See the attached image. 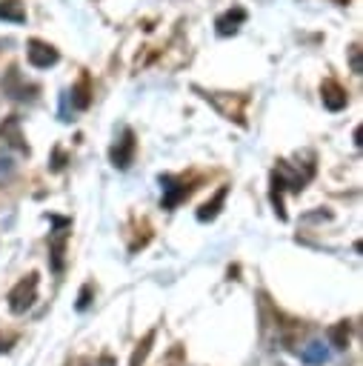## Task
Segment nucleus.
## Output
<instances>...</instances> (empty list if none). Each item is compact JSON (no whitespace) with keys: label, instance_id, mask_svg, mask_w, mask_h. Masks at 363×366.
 Wrapping results in <instances>:
<instances>
[{"label":"nucleus","instance_id":"1","mask_svg":"<svg viewBox=\"0 0 363 366\" xmlns=\"http://www.w3.org/2000/svg\"><path fill=\"white\" fill-rule=\"evenodd\" d=\"M309 177H312V174H300V169H294L292 163L277 160V169L272 172V189H269V197H272L274 214H277L280 220H286V212H283V189L300 192V189H303V183H306Z\"/></svg>","mask_w":363,"mask_h":366},{"label":"nucleus","instance_id":"2","mask_svg":"<svg viewBox=\"0 0 363 366\" xmlns=\"http://www.w3.org/2000/svg\"><path fill=\"white\" fill-rule=\"evenodd\" d=\"M37 300V272H29L23 280H17V286L9 292V309L14 315H23L31 303Z\"/></svg>","mask_w":363,"mask_h":366},{"label":"nucleus","instance_id":"3","mask_svg":"<svg viewBox=\"0 0 363 366\" xmlns=\"http://www.w3.org/2000/svg\"><path fill=\"white\" fill-rule=\"evenodd\" d=\"M134 152H137V140H134V132L126 126V129H120V137L111 143L109 160H111L114 169H129L131 160H134Z\"/></svg>","mask_w":363,"mask_h":366},{"label":"nucleus","instance_id":"4","mask_svg":"<svg viewBox=\"0 0 363 366\" xmlns=\"http://www.w3.org/2000/svg\"><path fill=\"white\" fill-rule=\"evenodd\" d=\"M49 220H51V223L57 226V229L51 232V237H49V254H51V269H54V272H63V254H66V237H69V232H66V229H69L71 223H69L66 217H54V214H51Z\"/></svg>","mask_w":363,"mask_h":366},{"label":"nucleus","instance_id":"5","mask_svg":"<svg viewBox=\"0 0 363 366\" xmlns=\"http://www.w3.org/2000/svg\"><path fill=\"white\" fill-rule=\"evenodd\" d=\"M160 189H163V209H174L180 200H186L192 194L194 186L186 183V177H174V174H160Z\"/></svg>","mask_w":363,"mask_h":366},{"label":"nucleus","instance_id":"6","mask_svg":"<svg viewBox=\"0 0 363 366\" xmlns=\"http://www.w3.org/2000/svg\"><path fill=\"white\" fill-rule=\"evenodd\" d=\"M26 57H29V63H31L34 69H49V66L57 63V49L49 46V43H43V40H29Z\"/></svg>","mask_w":363,"mask_h":366},{"label":"nucleus","instance_id":"7","mask_svg":"<svg viewBox=\"0 0 363 366\" xmlns=\"http://www.w3.org/2000/svg\"><path fill=\"white\" fill-rule=\"evenodd\" d=\"M320 97H323V106H326L329 112H340V109H346V103H349V94H346V89H343L337 80H323Z\"/></svg>","mask_w":363,"mask_h":366},{"label":"nucleus","instance_id":"8","mask_svg":"<svg viewBox=\"0 0 363 366\" xmlns=\"http://www.w3.org/2000/svg\"><path fill=\"white\" fill-rule=\"evenodd\" d=\"M203 97H206V100H212L223 117L243 123V106H246V97H237V103H234V100H229V97H223V94H203Z\"/></svg>","mask_w":363,"mask_h":366},{"label":"nucleus","instance_id":"9","mask_svg":"<svg viewBox=\"0 0 363 366\" xmlns=\"http://www.w3.org/2000/svg\"><path fill=\"white\" fill-rule=\"evenodd\" d=\"M0 137H3L9 146H14L17 152H29L26 137H23V132H20V117H14V114L3 120V126H0Z\"/></svg>","mask_w":363,"mask_h":366},{"label":"nucleus","instance_id":"10","mask_svg":"<svg viewBox=\"0 0 363 366\" xmlns=\"http://www.w3.org/2000/svg\"><path fill=\"white\" fill-rule=\"evenodd\" d=\"M243 20H246V9H240V6L229 9V11H226V14H220V17H217V23H214V26H217V34H223V37H226V34H234V31L240 29V23H243Z\"/></svg>","mask_w":363,"mask_h":366},{"label":"nucleus","instance_id":"11","mask_svg":"<svg viewBox=\"0 0 363 366\" xmlns=\"http://www.w3.org/2000/svg\"><path fill=\"white\" fill-rule=\"evenodd\" d=\"M226 194H229V186H220V189H217V194H214L212 200H206V203L197 209V220H200V223L214 220V217H217V212H220V206H223V200H226Z\"/></svg>","mask_w":363,"mask_h":366},{"label":"nucleus","instance_id":"12","mask_svg":"<svg viewBox=\"0 0 363 366\" xmlns=\"http://www.w3.org/2000/svg\"><path fill=\"white\" fill-rule=\"evenodd\" d=\"M3 89H6L9 97H14V100H26V97H29L26 92H37L34 86H26V83L20 80V71H17V69H9V80L3 83Z\"/></svg>","mask_w":363,"mask_h":366},{"label":"nucleus","instance_id":"13","mask_svg":"<svg viewBox=\"0 0 363 366\" xmlns=\"http://www.w3.org/2000/svg\"><path fill=\"white\" fill-rule=\"evenodd\" d=\"M69 97H71V106L74 109H89V103H91V86H89V77L86 74L77 80V86H71Z\"/></svg>","mask_w":363,"mask_h":366},{"label":"nucleus","instance_id":"14","mask_svg":"<svg viewBox=\"0 0 363 366\" xmlns=\"http://www.w3.org/2000/svg\"><path fill=\"white\" fill-rule=\"evenodd\" d=\"M0 20L9 23H23L26 20V9L20 0H0Z\"/></svg>","mask_w":363,"mask_h":366},{"label":"nucleus","instance_id":"15","mask_svg":"<svg viewBox=\"0 0 363 366\" xmlns=\"http://www.w3.org/2000/svg\"><path fill=\"white\" fill-rule=\"evenodd\" d=\"M326 335H329V343H332L334 349H346V346H349V323H346V320L329 326Z\"/></svg>","mask_w":363,"mask_h":366},{"label":"nucleus","instance_id":"16","mask_svg":"<svg viewBox=\"0 0 363 366\" xmlns=\"http://www.w3.org/2000/svg\"><path fill=\"white\" fill-rule=\"evenodd\" d=\"M300 360H303L306 366L323 363V360H326V346H323V343H309V346H303V349H300Z\"/></svg>","mask_w":363,"mask_h":366},{"label":"nucleus","instance_id":"17","mask_svg":"<svg viewBox=\"0 0 363 366\" xmlns=\"http://www.w3.org/2000/svg\"><path fill=\"white\" fill-rule=\"evenodd\" d=\"M151 343H154V332H149L137 346H134V352H131V360H129V366H143V360H146V355H149V349H151Z\"/></svg>","mask_w":363,"mask_h":366},{"label":"nucleus","instance_id":"18","mask_svg":"<svg viewBox=\"0 0 363 366\" xmlns=\"http://www.w3.org/2000/svg\"><path fill=\"white\" fill-rule=\"evenodd\" d=\"M89 303H91V286H89V283H86V286H83V289H80V297H77V309H80V312H83V309H86V306H89Z\"/></svg>","mask_w":363,"mask_h":366},{"label":"nucleus","instance_id":"19","mask_svg":"<svg viewBox=\"0 0 363 366\" xmlns=\"http://www.w3.org/2000/svg\"><path fill=\"white\" fill-rule=\"evenodd\" d=\"M349 54H352V71H354V74H360V71H363V69H360V46H352V51H349Z\"/></svg>","mask_w":363,"mask_h":366},{"label":"nucleus","instance_id":"20","mask_svg":"<svg viewBox=\"0 0 363 366\" xmlns=\"http://www.w3.org/2000/svg\"><path fill=\"white\" fill-rule=\"evenodd\" d=\"M11 169H14V166H11V160H9L6 154H0V180H3V177H9V174H11Z\"/></svg>","mask_w":363,"mask_h":366},{"label":"nucleus","instance_id":"21","mask_svg":"<svg viewBox=\"0 0 363 366\" xmlns=\"http://www.w3.org/2000/svg\"><path fill=\"white\" fill-rule=\"evenodd\" d=\"M97 366H117V363H114V357H111V355H103V357L97 360Z\"/></svg>","mask_w":363,"mask_h":366},{"label":"nucleus","instance_id":"22","mask_svg":"<svg viewBox=\"0 0 363 366\" xmlns=\"http://www.w3.org/2000/svg\"><path fill=\"white\" fill-rule=\"evenodd\" d=\"M9 343H11L9 337H0V352H6V349H9Z\"/></svg>","mask_w":363,"mask_h":366}]
</instances>
